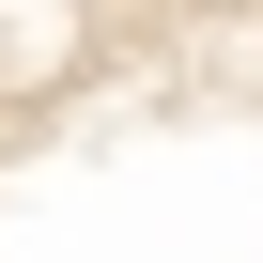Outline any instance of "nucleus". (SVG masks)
Here are the masks:
<instances>
[{
    "label": "nucleus",
    "mask_w": 263,
    "mask_h": 263,
    "mask_svg": "<svg viewBox=\"0 0 263 263\" xmlns=\"http://www.w3.org/2000/svg\"><path fill=\"white\" fill-rule=\"evenodd\" d=\"M0 263H263V0H0Z\"/></svg>",
    "instance_id": "obj_1"
}]
</instances>
